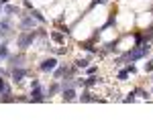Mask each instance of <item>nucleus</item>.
Segmentation results:
<instances>
[{
    "label": "nucleus",
    "mask_w": 153,
    "mask_h": 136,
    "mask_svg": "<svg viewBox=\"0 0 153 136\" xmlns=\"http://www.w3.org/2000/svg\"><path fill=\"white\" fill-rule=\"evenodd\" d=\"M35 37H37L35 31H25V33L19 35V39H16V45L21 47V49H27V47H29L31 43H33V41H35Z\"/></svg>",
    "instance_id": "2"
},
{
    "label": "nucleus",
    "mask_w": 153,
    "mask_h": 136,
    "mask_svg": "<svg viewBox=\"0 0 153 136\" xmlns=\"http://www.w3.org/2000/svg\"><path fill=\"white\" fill-rule=\"evenodd\" d=\"M57 90H59V85H51V87H49V96H51V93H55Z\"/></svg>",
    "instance_id": "21"
},
{
    "label": "nucleus",
    "mask_w": 153,
    "mask_h": 136,
    "mask_svg": "<svg viewBox=\"0 0 153 136\" xmlns=\"http://www.w3.org/2000/svg\"><path fill=\"white\" fill-rule=\"evenodd\" d=\"M76 67H80V69L88 67V59H78V61H76Z\"/></svg>",
    "instance_id": "16"
},
{
    "label": "nucleus",
    "mask_w": 153,
    "mask_h": 136,
    "mask_svg": "<svg viewBox=\"0 0 153 136\" xmlns=\"http://www.w3.org/2000/svg\"><path fill=\"white\" fill-rule=\"evenodd\" d=\"M8 33H10V23H8V21H2V23H0V35L6 37Z\"/></svg>",
    "instance_id": "9"
},
{
    "label": "nucleus",
    "mask_w": 153,
    "mask_h": 136,
    "mask_svg": "<svg viewBox=\"0 0 153 136\" xmlns=\"http://www.w3.org/2000/svg\"><path fill=\"white\" fill-rule=\"evenodd\" d=\"M45 96H43V90L41 87H33V93H31V102H43Z\"/></svg>",
    "instance_id": "4"
},
{
    "label": "nucleus",
    "mask_w": 153,
    "mask_h": 136,
    "mask_svg": "<svg viewBox=\"0 0 153 136\" xmlns=\"http://www.w3.org/2000/svg\"><path fill=\"white\" fill-rule=\"evenodd\" d=\"M31 16H33L35 21H39V23H45V16H43L39 10H35V8H31Z\"/></svg>",
    "instance_id": "10"
},
{
    "label": "nucleus",
    "mask_w": 153,
    "mask_h": 136,
    "mask_svg": "<svg viewBox=\"0 0 153 136\" xmlns=\"http://www.w3.org/2000/svg\"><path fill=\"white\" fill-rule=\"evenodd\" d=\"M98 77H88V79H84V85H86V87H92V85H96V83H98Z\"/></svg>",
    "instance_id": "13"
},
{
    "label": "nucleus",
    "mask_w": 153,
    "mask_h": 136,
    "mask_svg": "<svg viewBox=\"0 0 153 136\" xmlns=\"http://www.w3.org/2000/svg\"><path fill=\"white\" fill-rule=\"evenodd\" d=\"M57 67V61L51 57V59H45V61H41V65H39V69L41 71H53V69Z\"/></svg>",
    "instance_id": "3"
},
{
    "label": "nucleus",
    "mask_w": 153,
    "mask_h": 136,
    "mask_svg": "<svg viewBox=\"0 0 153 136\" xmlns=\"http://www.w3.org/2000/svg\"><path fill=\"white\" fill-rule=\"evenodd\" d=\"M4 96H10V85L0 77V98H4Z\"/></svg>",
    "instance_id": "7"
},
{
    "label": "nucleus",
    "mask_w": 153,
    "mask_h": 136,
    "mask_svg": "<svg viewBox=\"0 0 153 136\" xmlns=\"http://www.w3.org/2000/svg\"><path fill=\"white\" fill-rule=\"evenodd\" d=\"M127 77H129V69H123V71H118V79H120V81H125Z\"/></svg>",
    "instance_id": "18"
},
{
    "label": "nucleus",
    "mask_w": 153,
    "mask_h": 136,
    "mask_svg": "<svg viewBox=\"0 0 153 136\" xmlns=\"http://www.w3.org/2000/svg\"><path fill=\"white\" fill-rule=\"evenodd\" d=\"M0 10H2V4H0Z\"/></svg>",
    "instance_id": "25"
},
{
    "label": "nucleus",
    "mask_w": 153,
    "mask_h": 136,
    "mask_svg": "<svg viewBox=\"0 0 153 136\" xmlns=\"http://www.w3.org/2000/svg\"><path fill=\"white\" fill-rule=\"evenodd\" d=\"M2 57H8V47L6 45H0V59Z\"/></svg>",
    "instance_id": "19"
},
{
    "label": "nucleus",
    "mask_w": 153,
    "mask_h": 136,
    "mask_svg": "<svg viewBox=\"0 0 153 136\" xmlns=\"http://www.w3.org/2000/svg\"><path fill=\"white\" fill-rule=\"evenodd\" d=\"M63 100H65V102H74V100H76L74 87H63Z\"/></svg>",
    "instance_id": "6"
},
{
    "label": "nucleus",
    "mask_w": 153,
    "mask_h": 136,
    "mask_svg": "<svg viewBox=\"0 0 153 136\" xmlns=\"http://www.w3.org/2000/svg\"><path fill=\"white\" fill-rule=\"evenodd\" d=\"M153 69V63H145V71H151Z\"/></svg>",
    "instance_id": "22"
},
{
    "label": "nucleus",
    "mask_w": 153,
    "mask_h": 136,
    "mask_svg": "<svg viewBox=\"0 0 153 136\" xmlns=\"http://www.w3.org/2000/svg\"><path fill=\"white\" fill-rule=\"evenodd\" d=\"M51 39H53L55 43H63V41H65L63 33H57V31H53V33H51Z\"/></svg>",
    "instance_id": "11"
},
{
    "label": "nucleus",
    "mask_w": 153,
    "mask_h": 136,
    "mask_svg": "<svg viewBox=\"0 0 153 136\" xmlns=\"http://www.w3.org/2000/svg\"><path fill=\"white\" fill-rule=\"evenodd\" d=\"M6 2H8V0H0V4H6Z\"/></svg>",
    "instance_id": "24"
},
{
    "label": "nucleus",
    "mask_w": 153,
    "mask_h": 136,
    "mask_svg": "<svg viewBox=\"0 0 153 136\" xmlns=\"http://www.w3.org/2000/svg\"><path fill=\"white\" fill-rule=\"evenodd\" d=\"M65 73H68V69H65V67H59L57 71H55V77H57V79H59V77H63Z\"/></svg>",
    "instance_id": "20"
},
{
    "label": "nucleus",
    "mask_w": 153,
    "mask_h": 136,
    "mask_svg": "<svg viewBox=\"0 0 153 136\" xmlns=\"http://www.w3.org/2000/svg\"><path fill=\"white\" fill-rule=\"evenodd\" d=\"M94 4H106V0H94V2H92V6H94Z\"/></svg>",
    "instance_id": "23"
},
{
    "label": "nucleus",
    "mask_w": 153,
    "mask_h": 136,
    "mask_svg": "<svg viewBox=\"0 0 153 136\" xmlns=\"http://www.w3.org/2000/svg\"><path fill=\"white\" fill-rule=\"evenodd\" d=\"M149 49H151V47H149V43H141V45L135 47L133 51H129V53H127V59H129V61H137V59H141V57L147 55V53H149Z\"/></svg>",
    "instance_id": "1"
},
{
    "label": "nucleus",
    "mask_w": 153,
    "mask_h": 136,
    "mask_svg": "<svg viewBox=\"0 0 153 136\" xmlns=\"http://www.w3.org/2000/svg\"><path fill=\"white\" fill-rule=\"evenodd\" d=\"M25 75H27V69H23V67H14L12 69V79L14 81H23Z\"/></svg>",
    "instance_id": "5"
},
{
    "label": "nucleus",
    "mask_w": 153,
    "mask_h": 136,
    "mask_svg": "<svg viewBox=\"0 0 153 136\" xmlns=\"http://www.w3.org/2000/svg\"><path fill=\"white\" fill-rule=\"evenodd\" d=\"M4 12H6V14H14V12L19 14V8H16V6H12V4H8V6H4Z\"/></svg>",
    "instance_id": "15"
},
{
    "label": "nucleus",
    "mask_w": 153,
    "mask_h": 136,
    "mask_svg": "<svg viewBox=\"0 0 153 136\" xmlns=\"http://www.w3.org/2000/svg\"><path fill=\"white\" fill-rule=\"evenodd\" d=\"M117 45H118V41H110V43H106V51H114L117 49Z\"/></svg>",
    "instance_id": "17"
},
{
    "label": "nucleus",
    "mask_w": 153,
    "mask_h": 136,
    "mask_svg": "<svg viewBox=\"0 0 153 136\" xmlns=\"http://www.w3.org/2000/svg\"><path fill=\"white\" fill-rule=\"evenodd\" d=\"M23 59H25L23 55H12L10 57V67L12 69H14V67H21V65H23Z\"/></svg>",
    "instance_id": "8"
},
{
    "label": "nucleus",
    "mask_w": 153,
    "mask_h": 136,
    "mask_svg": "<svg viewBox=\"0 0 153 136\" xmlns=\"http://www.w3.org/2000/svg\"><path fill=\"white\" fill-rule=\"evenodd\" d=\"M21 26H23V29H31V26H33V16H25Z\"/></svg>",
    "instance_id": "12"
},
{
    "label": "nucleus",
    "mask_w": 153,
    "mask_h": 136,
    "mask_svg": "<svg viewBox=\"0 0 153 136\" xmlns=\"http://www.w3.org/2000/svg\"><path fill=\"white\" fill-rule=\"evenodd\" d=\"M80 100H82V102H94L96 98H92V93H90V91H84V93H82V98H80Z\"/></svg>",
    "instance_id": "14"
}]
</instances>
